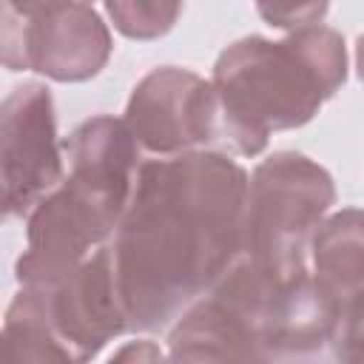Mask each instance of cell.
<instances>
[{"label": "cell", "instance_id": "obj_1", "mask_svg": "<svg viewBox=\"0 0 364 364\" xmlns=\"http://www.w3.org/2000/svg\"><path fill=\"white\" fill-rule=\"evenodd\" d=\"M245 168L219 151L142 162L114 236L128 330H159L245 253Z\"/></svg>", "mask_w": 364, "mask_h": 364}, {"label": "cell", "instance_id": "obj_2", "mask_svg": "<svg viewBox=\"0 0 364 364\" xmlns=\"http://www.w3.org/2000/svg\"><path fill=\"white\" fill-rule=\"evenodd\" d=\"M139 142L125 119L108 114L80 122L63 142L68 176L28 213L26 250L17 259V282L51 287L65 279L91 247L119 225L136 173Z\"/></svg>", "mask_w": 364, "mask_h": 364}, {"label": "cell", "instance_id": "obj_3", "mask_svg": "<svg viewBox=\"0 0 364 364\" xmlns=\"http://www.w3.org/2000/svg\"><path fill=\"white\" fill-rule=\"evenodd\" d=\"M347 77L344 37L327 26L293 28L284 40L245 37L213 65L222 148L256 156L270 131L310 122Z\"/></svg>", "mask_w": 364, "mask_h": 364}, {"label": "cell", "instance_id": "obj_4", "mask_svg": "<svg viewBox=\"0 0 364 364\" xmlns=\"http://www.w3.org/2000/svg\"><path fill=\"white\" fill-rule=\"evenodd\" d=\"M336 202L333 176L296 151L256 165L245 202V256L290 276L307 270L310 236Z\"/></svg>", "mask_w": 364, "mask_h": 364}, {"label": "cell", "instance_id": "obj_5", "mask_svg": "<svg viewBox=\"0 0 364 364\" xmlns=\"http://www.w3.org/2000/svg\"><path fill=\"white\" fill-rule=\"evenodd\" d=\"M293 276V273H290ZM282 273L239 256L171 330L173 361H267V330Z\"/></svg>", "mask_w": 364, "mask_h": 364}, {"label": "cell", "instance_id": "obj_6", "mask_svg": "<svg viewBox=\"0 0 364 364\" xmlns=\"http://www.w3.org/2000/svg\"><path fill=\"white\" fill-rule=\"evenodd\" d=\"M125 122L151 154H188L193 148H222V108L213 82L176 65L145 74L125 108Z\"/></svg>", "mask_w": 364, "mask_h": 364}, {"label": "cell", "instance_id": "obj_7", "mask_svg": "<svg viewBox=\"0 0 364 364\" xmlns=\"http://www.w3.org/2000/svg\"><path fill=\"white\" fill-rule=\"evenodd\" d=\"M63 156L48 88L40 82L11 88L0 111V179L9 219L31 213L63 182Z\"/></svg>", "mask_w": 364, "mask_h": 364}, {"label": "cell", "instance_id": "obj_8", "mask_svg": "<svg viewBox=\"0 0 364 364\" xmlns=\"http://www.w3.org/2000/svg\"><path fill=\"white\" fill-rule=\"evenodd\" d=\"M111 57V34L88 6H68L40 17L3 9V60L11 71H37L57 82H82Z\"/></svg>", "mask_w": 364, "mask_h": 364}, {"label": "cell", "instance_id": "obj_9", "mask_svg": "<svg viewBox=\"0 0 364 364\" xmlns=\"http://www.w3.org/2000/svg\"><path fill=\"white\" fill-rule=\"evenodd\" d=\"M37 293L68 361L94 358L111 338L128 330L111 245H100L65 279L37 287Z\"/></svg>", "mask_w": 364, "mask_h": 364}, {"label": "cell", "instance_id": "obj_10", "mask_svg": "<svg viewBox=\"0 0 364 364\" xmlns=\"http://www.w3.org/2000/svg\"><path fill=\"white\" fill-rule=\"evenodd\" d=\"M313 276L338 301L364 290V210L327 216L310 236Z\"/></svg>", "mask_w": 364, "mask_h": 364}, {"label": "cell", "instance_id": "obj_11", "mask_svg": "<svg viewBox=\"0 0 364 364\" xmlns=\"http://www.w3.org/2000/svg\"><path fill=\"white\" fill-rule=\"evenodd\" d=\"M3 344L9 358L14 361H68L65 350L60 347L37 287L23 284L14 301L6 310L3 321Z\"/></svg>", "mask_w": 364, "mask_h": 364}, {"label": "cell", "instance_id": "obj_12", "mask_svg": "<svg viewBox=\"0 0 364 364\" xmlns=\"http://www.w3.org/2000/svg\"><path fill=\"white\" fill-rule=\"evenodd\" d=\"M114 28L131 40H156L173 28L182 0H105Z\"/></svg>", "mask_w": 364, "mask_h": 364}, {"label": "cell", "instance_id": "obj_13", "mask_svg": "<svg viewBox=\"0 0 364 364\" xmlns=\"http://www.w3.org/2000/svg\"><path fill=\"white\" fill-rule=\"evenodd\" d=\"M330 347L338 361H364V290L341 301Z\"/></svg>", "mask_w": 364, "mask_h": 364}, {"label": "cell", "instance_id": "obj_14", "mask_svg": "<svg viewBox=\"0 0 364 364\" xmlns=\"http://www.w3.org/2000/svg\"><path fill=\"white\" fill-rule=\"evenodd\" d=\"M330 0H256L264 23L273 28H304L316 26L327 14Z\"/></svg>", "mask_w": 364, "mask_h": 364}, {"label": "cell", "instance_id": "obj_15", "mask_svg": "<svg viewBox=\"0 0 364 364\" xmlns=\"http://www.w3.org/2000/svg\"><path fill=\"white\" fill-rule=\"evenodd\" d=\"M80 3H91V0H3V9L17 17H40V14L60 11L68 6H80Z\"/></svg>", "mask_w": 364, "mask_h": 364}, {"label": "cell", "instance_id": "obj_16", "mask_svg": "<svg viewBox=\"0 0 364 364\" xmlns=\"http://www.w3.org/2000/svg\"><path fill=\"white\" fill-rule=\"evenodd\" d=\"M111 358H117V361H122V358H136V361H148V358H162V353L151 344V341H139L136 347H125V350H119V353H114Z\"/></svg>", "mask_w": 364, "mask_h": 364}, {"label": "cell", "instance_id": "obj_17", "mask_svg": "<svg viewBox=\"0 0 364 364\" xmlns=\"http://www.w3.org/2000/svg\"><path fill=\"white\" fill-rule=\"evenodd\" d=\"M355 68H358V77L364 80V34L358 37V46H355Z\"/></svg>", "mask_w": 364, "mask_h": 364}]
</instances>
